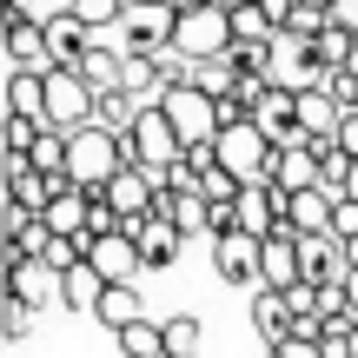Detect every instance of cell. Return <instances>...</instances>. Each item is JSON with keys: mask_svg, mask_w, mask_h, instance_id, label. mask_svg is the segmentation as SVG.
<instances>
[{"mask_svg": "<svg viewBox=\"0 0 358 358\" xmlns=\"http://www.w3.org/2000/svg\"><path fill=\"white\" fill-rule=\"evenodd\" d=\"M127 166H133L127 140H113L106 127H80V133H66V179H73L80 192H106Z\"/></svg>", "mask_w": 358, "mask_h": 358, "instance_id": "cell-1", "label": "cell"}, {"mask_svg": "<svg viewBox=\"0 0 358 358\" xmlns=\"http://www.w3.org/2000/svg\"><path fill=\"white\" fill-rule=\"evenodd\" d=\"M173 47L186 53L192 66H206V60H226V53H232L226 7H173Z\"/></svg>", "mask_w": 358, "mask_h": 358, "instance_id": "cell-2", "label": "cell"}, {"mask_svg": "<svg viewBox=\"0 0 358 358\" xmlns=\"http://www.w3.org/2000/svg\"><path fill=\"white\" fill-rule=\"evenodd\" d=\"M213 153H219V166L239 179V186H259V179H272V166H279V146H272L259 127H226L213 140Z\"/></svg>", "mask_w": 358, "mask_h": 358, "instance_id": "cell-3", "label": "cell"}, {"mask_svg": "<svg viewBox=\"0 0 358 358\" xmlns=\"http://www.w3.org/2000/svg\"><path fill=\"white\" fill-rule=\"evenodd\" d=\"M325 80H332V73L319 66L312 40H299V34L279 27V40H272V87H279V93H319Z\"/></svg>", "mask_w": 358, "mask_h": 358, "instance_id": "cell-4", "label": "cell"}, {"mask_svg": "<svg viewBox=\"0 0 358 358\" xmlns=\"http://www.w3.org/2000/svg\"><path fill=\"white\" fill-rule=\"evenodd\" d=\"M47 133H80L93 127V87L80 73H47V113H40Z\"/></svg>", "mask_w": 358, "mask_h": 358, "instance_id": "cell-5", "label": "cell"}, {"mask_svg": "<svg viewBox=\"0 0 358 358\" xmlns=\"http://www.w3.org/2000/svg\"><path fill=\"white\" fill-rule=\"evenodd\" d=\"M299 272H306V285H319V292H345L352 252L332 239V232H312V239H299Z\"/></svg>", "mask_w": 358, "mask_h": 358, "instance_id": "cell-6", "label": "cell"}, {"mask_svg": "<svg viewBox=\"0 0 358 358\" xmlns=\"http://www.w3.org/2000/svg\"><path fill=\"white\" fill-rule=\"evenodd\" d=\"M0 27H7V60H13V73H53V60H47V27L27 20L20 0H7Z\"/></svg>", "mask_w": 358, "mask_h": 358, "instance_id": "cell-7", "label": "cell"}, {"mask_svg": "<svg viewBox=\"0 0 358 358\" xmlns=\"http://www.w3.org/2000/svg\"><path fill=\"white\" fill-rule=\"evenodd\" d=\"M259 259H266V239H252V232L213 239V266H219L226 285H252V292H259Z\"/></svg>", "mask_w": 358, "mask_h": 358, "instance_id": "cell-8", "label": "cell"}, {"mask_svg": "<svg viewBox=\"0 0 358 358\" xmlns=\"http://www.w3.org/2000/svg\"><path fill=\"white\" fill-rule=\"evenodd\" d=\"M259 285H266V292H292V285H306V272H299V226H279V232L266 239Z\"/></svg>", "mask_w": 358, "mask_h": 358, "instance_id": "cell-9", "label": "cell"}, {"mask_svg": "<svg viewBox=\"0 0 358 358\" xmlns=\"http://www.w3.org/2000/svg\"><path fill=\"white\" fill-rule=\"evenodd\" d=\"M60 292H66V279L47 266V259H27V266L7 272V299H20V306H34V312L40 306H66Z\"/></svg>", "mask_w": 358, "mask_h": 358, "instance_id": "cell-10", "label": "cell"}, {"mask_svg": "<svg viewBox=\"0 0 358 358\" xmlns=\"http://www.w3.org/2000/svg\"><path fill=\"white\" fill-rule=\"evenodd\" d=\"M87 266L100 272L106 285H133V272H140V245H133L127 232H113V239H87Z\"/></svg>", "mask_w": 358, "mask_h": 358, "instance_id": "cell-11", "label": "cell"}, {"mask_svg": "<svg viewBox=\"0 0 358 358\" xmlns=\"http://www.w3.org/2000/svg\"><path fill=\"white\" fill-rule=\"evenodd\" d=\"M127 239L133 245H140V266H173V259H179V245H186V232H179V226H166V219H133V226H127Z\"/></svg>", "mask_w": 358, "mask_h": 358, "instance_id": "cell-12", "label": "cell"}, {"mask_svg": "<svg viewBox=\"0 0 358 358\" xmlns=\"http://www.w3.org/2000/svg\"><path fill=\"white\" fill-rule=\"evenodd\" d=\"M272 179H279L285 192H319V146L312 140H292V146H279V166H272Z\"/></svg>", "mask_w": 358, "mask_h": 358, "instance_id": "cell-13", "label": "cell"}, {"mask_svg": "<svg viewBox=\"0 0 358 358\" xmlns=\"http://www.w3.org/2000/svg\"><path fill=\"white\" fill-rule=\"evenodd\" d=\"M166 226H179L192 239V232H213V206H206V192H159V206H153Z\"/></svg>", "mask_w": 358, "mask_h": 358, "instance_id": "cell-14", "label": "cell"}, {"mask_svg": "<svg viewBox=\"0 0 358 358\" xmlns=\"http://www.w3.org/2000/svg\"><path fill=\"white\" fill-rule=\"evenodd\" d=\"M140 306H146V299H140V285H106V299H100V312H93V319H100L106 332L120 338V332H133V325L146 319Z\"/></svg>", "mask_w": 358, "mask_h": 358, "instance_id": "cell-15", "label": "cell"}, {"mask_svg": "<svg viewBox=\"0 0 358 358\" xmlns=\"http://www.w3.org/2000/svg\"><path fill=\"white\" fill-rule=\"evenodd\" d=\"M252 332L266 338V352L292 338V312H285V299H279V292H266V285L252 292Z\"/></svg>", "mask_w": 358, "mask_h": 358, "instance_id": "cell-16", "label": "cell"}, {"mask_svg": "<svg viewBox=\"0 0 358 358\" xmlns=\"http://www.w3.org/2000/svg\"><path fill=\"white\" fill-rule=\"evenodd\" d=\"M0 113L40 120L47 113V73H7V106H0Z\"/></svg>", "mask_w": 358, "mask_h": 358, "instance_id": "cell-17", "label": "cell"}, {"mask_svg": "<svg viewBox=\"0 0 358 358\" xmlns=\"http://www.w3.org/2000/svg\"><path fill=\"white\" fill-rule=\"evenodd\" d=\"M332 213H338V192H299L292 199V226H299V239H312V232H332Z\"/></svg>", "mask_w": 358, "mask_h": 358, "instance_id": "cell-18", "label": "cell"}, {"mask_svg": "<svg viewBox=\"0 0 358 358\" xmlns=\"http://www.w3.org/2000/svg\"><path fill=\"white\" fill-rule=\"evenodd\" d=\"M47 199H53V186L34 166H7V206H20V213H47Z\"/></svg>", "mask_w": 358, "mask_h": 358, "instance_id": "cell-19", "label": "cell"}, {"mask_svg": "<svg viewBox=\"0 0 358 358\" xmlns=\"http://www.w3.org/2000/svg\"><path fill=\"white\" fill-rule=\"evenodd\" d=\"M159 332H166V358H199V345H206V325L192 319V312L159 319Z\"/></svg>", "mask_w": 358, "mask_h": 358, "instance_id": "cell-20", "label": "cell"}, {"mask_svg": "<svg viewBox=\"0 0 358 358\" xmlns=\"http://www.w3.org/2000/svg\"><path fill=\"white\" fill-rule=\"evenodd\" d=\"M66 306H73V312H100V299H106V279H100V272H93V266H73V272H66Z\"/></svg>", "mask_w": 358, "mask_h": 358, "instance_id": "cell-21", "label": "cell"}, {"mask_svg": "<svg viewBox=\"0 0 358 358\" xmlns=\"http://www.w3.org/2000/svg\"><path fill=\"white\" fill-rule=\"evenodd\" d=\"M120 352L127 358H166V332H159L153 319H140L133 332H120Z\"/></svg>", "mask_w": 358, "mask_h": 358, "instance_id": "cell-22", "label": "cell"}, {"mask_svg": "<svg viewBox=\"0 0 358 358\" xmlns=\"http://www.w3.org/2000/svg\"><path fill=\"white\" fill-rule=\"evenodd\" d=\"M0 332H7L13 345H20V338L34 332V306H20V299H7V312H0Z\"/></svg>", "mask_w": 358, "mask_h": 358, "instance_id": "cell-23", "label": "cell"}, {"mask_svg": "<svg viewBox=\"0 0 358 358\" xmlns=\"http://www.w3.org/2000/svg\"><path fill=\"white\" fill-rule=\"evenodd\" d=\"M332 239H338V245H358V199H338V213H332Z\"/></svg>", "mask_w": 358, "mask_h": 358, "instance_id": "cell-24", "label": "cell"}, {"mask_svg": "<svg viewBox=\"0 0 358 358\" xmlns=\"http://www.w3.org/2000/svg\"><path fill=\"white\" fill-rule=\"evenodd\" d=\"M266 358H325V345H319V338H306V332H292L285 345H272Z\"/></svg>", "mask_w": 358, "mask_h": 358, "instance_id": "cell-25", "label": "cell"}, {"mask_svg": "<svg viewBox=\"0 0 358 358\" xmlns=\"http://www.w3.org/2000/svg\"><path fill=\"white\" fill-rule=\"evenodd\" d=\"M332 27L358 40V0H332Z\"/></svg>", "mask_w": 358, "mask_h": 358, "instance_id": "cell-26", "label": "cell"}, {"mask_svg": "<svg viewBox=\"0 0 358 358\" xmlns=\"http://www.w3.org/2000/svg\"><path fill=\"white\" fill-rule=\"evenodd\" d=\"M332 146H338V153H352V159H358V113H345V127H338V140H332Z\"/></svg>", "mask_w": 358, "mask_h": 358, "instance_id": "cell-27", "label": "cell"}, {"mask_svg": "<svg viewBox=\"0 0 358 358\" xmlns=\"http://www.w3.org/2000/svg\"><path fill=\"white\" fill-rule=\"evenodd\" d=\"M345 306H352V319H358V272L345 279Z\"/></svg>", "mask_w": 358, "mask_h": 358, "instance_id": "cell-28", "label": "cell"}, {"mask_svg": "<svg viewBox=\"0 0 358 358\" xmlns=\"http://www.w3.org/2000/svg\"><path fill=\"white\" fill-rule=\"evenodd\" d=\"M345 73H352V80H358V47H352V66H345Z\"/></svg>", "mask_w": 358, "mask_h": 358, "instance_id": "cell-29", "label": "cell"}]
</instances>
